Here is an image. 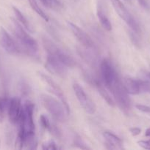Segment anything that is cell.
Listing matches in <instances>:
<instances>
[{
    "mask_svg": "<svg viewBox=\"0 0 150 150\" xmlns=\"http://www.w3.org/2000/svg\"><path fill=\"white\" fill-rule=\"evenodd\" d=\"M35 105L31 101L26 100L23 105L22 113L19 120V130L16 141V148L23 149L24 139L26 136L35 134V123L33 114Z\"/></svg>",
    "mask_w": 150,
    "mask_h": 150,
    "instance_id": "obj_1",
    "label": "cell"
},
{
    "mask_svg": "<svg viewBox=\"0 0 150 150\" xmlns=\"http://www.w3.org/2000/svg\"><path fill=\"white\" fill-rule=\"evenodd\" d=\"M13 25V33L17 38L19 44L24 51L32 56H35L38 51V44L37 41L26 32L24 28L16 19L11 18Z\"/></svg>",
    "mask_w": 150,
    "mask_h": 150,
    "instance_id": "obj_2",
    "label": "cell"
},
{
    "mask_svg": "<svg viewBox=\"0 0 150 150\" xmlns=\"http://www.w3.org/2000/svg\"><path fill=\"white\" fill-rule=\"evenodd\" d=\"M40 98L42 105L54 120L60 122L66 121L67 111L60 101L47 94H41Z\"/></svg>",
    "mask_w": 150,
    "mask_h": 150,
    "instance_id": "obj_3",
    "label": "cell"
},
{
    "mask_svg": "<svg viewBox=\"0 0 150 150\" xmlns=\"http://www.w3.org/2000/svg\"><path fill=\"white\" fill-rule=\"evenodd\" d=\"M43 46L47 53V55L52 56L61 62L67 67H74L76 65V62L66 52L59 48L54 42L46 38H43Z\"/></svg>",
    "mask_w": 150,
    "mask_h": 150,
    "instance_id": "obj_4",
    "label": "cell"
},
{
    "mask_svg": "<svg viewBox=\"0 0 150 150\" xmlns=\"http://www.w3.org/2000/svg\"><path fill=\"white\" fill-rule=\"evenodd\" d=\"M115 99V103H117L119 108L125 113L129 112L131 108V100L129 97V93L126 92L119 77L115 82L113 88L110 90Z\"/></svg>",
    "mask_w": 150,
    "mask_h": 150,
    "instance_id": "obj_5",
    "label": "cell"
},
{
    "mask_svg": "<svg viewBox=\"0 0 150 150\" xmlns=\"http://www.w3.org/2000/svg\"><path fill=\"white\" fill-rule=\"evenodd\" d=\"M111 1L115 10L119 17L124 21L125 23L129 26L132 32L136 34H139L141 32V27L139 26V23H138L136 19L132 16V15L129 13V10L126 9L124 4L120 0H111Z\"/></svg>",
    "mask_w": 150,
    "mask_h": 150,
    "instance_id": "obj_6",
    "label": "cell"
},
{
    "mask_svg": "<svg viewBox=\"0 0 150 150\" xmlns=\"http://www.w3.org/2000/svg\"><path fill=\"white\" fill-rule=\"evenodd\" d=\"M100 73L103 83L108 90H111L115 82L119 78L113 64L107 59H104L100 63Z\"/></svg>",
    "mask_w": 150,
    "mask_h": 150,
    "instance_id": "obj_7",
    "label": "cell"
},
{
    "mask_svg": "<svg viewBox=\"0 0 150 150\" xmlns=\"http://www.w3.org/2000/svg\"><path fill=\"white\" fill-rule=\"evenodd\" d=\"M38 74L39 77L42 79L43 81L47 85L48 90L50 92H51L53 95H55L57 98H58L60 102L64 105L65 108H66V111H67L68 115H69V113H70V108H69L67 99H66V97L65 96V94L63 92V89L60 87V86L50 76H47L46 74L42 73V72H38Z\"/></svg>",
    "mask_w": 150,
    "mask_h": 150,
    "instance_id": "obj_8",
    "label": "cell"
},
{
    "mask_svg": "<svg viewBox=\"0 0 150 150\" xmlns=\"http://www.w3.org/2000/svg\"><path fill=\"white\" fill-rule=\"evenodd\" d=\"M124 86L129 95H138L141 93H150V82L147 81L126 77L124 80Z\"/></svg>",
    "mask_w": 150,
    "mask_h": 150,
    "instance_id": "obj_9",
    "label": "cell"
},
{
    "mask_svg": "<svg viewBox=\"0 0 150 150\" xmlns=\"http://www.w3.org/2000/svg\"><path fill=\"white\" fill-rule=\"evenodd\" d=\"M0 45L6 52L13 55H18L24 52L22 47L11 38L3 27H0Z\"/></svg>",
    "mask_w": 150,
    "mask_h": 150,
    "instance_id": "obj_10",
    "label": "cell"
},
{
    "mask_svg": "<svg viewBox=\"0 0 150 150\" xmlns=\"http://www.w3.org/2000/svg\"><path fill=\"white\" fill-rule=\"evenodd\" d=\"M73 89L79 104L84 111L89 114H94L96 110V105L88 97V95L85 93L82 86L78 83H74L73 84Z\"/></svg>",
    "mask_w": 150,
    "mask_h": 150,
    "instance_id": "obj_11",
    "label": "cell"
},
{
    "mask_svg": "<svg viewBox=\"0 0 150 150\" xmlns=\"http://www.w3.org/2000/svg\"><path fill=\"white\" fill-rule=\"evenodd\" d=\"M45 67L50 73L60 78H66L68 73V67L52 56L47 55Z\"/></svg>",
    "mask_w": 150,
    "mask_h": 150,
    "instance_id": "obj_12",
    "label": "cell"
},
{
    "mask_svg": "<svg viewBox=\"0 0 150 150\" xmlns=\"http://www.w3.org/2000/svg\"><path fill=\"white\" fill-rule=\"evenodd\" d=\"M67 24L70 30L73 33V35L76 37L77 40L85 47V48L88 49H93L95 48L94 41L91 38V37L86 33L84 30H82L81 28H79L77 25L72 22H67Z\"/></svg>",
    "mask_w": 150,
    "mask_h": 150,
    "instance_id": "obj_13",
    "label": "cell"
},
{
    "mask_svg": "<svg viewBox=\"0 0 150 150\" xmlns=\"http://www.w3.org/2000/svg\"><path fill=\"white\" fill-rule=\"evenodd\" d=\"M23 105L21 104V100L18 98H13L10 100L8 110L9 120L13 124H17L21 118L22 113Z\"/></svg>",
    "mask_w": 150,
    "mask_h": 150,
    "instance_id": "obj_14",
    "label": "cell"
},
{
    "mask_svg": "<svg viewBox=\"0 0 150 150\" xmlns=\"http://www.w3.org/2000/svg\"><path fill=\"white\" fill-rule=\"evenodd\" d=\"M88 79V81H89L90 83L92 85H94L96 88L97 91L99 93V95H101V98L106 101L107 104L109 105L112 107H114L115 105H116V103H115V100L111 98V96L110 95V94L108 93V92L107 91V88L104 86V83H101L98 79H94L92 76H88V78H86Z\"/></svg>",
    "mask_w": 150,
    "mask_h": 150,
    "instance_id": "obj_15",
    "label": "cell"
},
{
    "mask_svg": "<svg viewBox=\"0 0 150 150\" xmlns=\"http://www.w3.org/2000/svg\"><path fill=\"white\" fill-rule=\"evenodd\" d=\"M103 136L106 140V145L108 146V149H123V142L120 138L116 136L110 132H104Z\"/></svg>",
    "mask_w": 150,
    "mask_h": 150,
    "instance_id": "obj_16",
    "label": "cell"
},
{
    "mask_svg": "<svg viewBox=\"0 0 150 150\" xmlns=\"http://www.w3.org/2000/svg\"><path fill=\"white\" fill-rule=\"evenodd\" d=\"M96 15L99 20V22L100 23H101V26H102L106 31H107V32L111 31L112 30L111 22H110V21L109 20L107 16H106L105 13L104 12L103 8L101 7V5L98 6V8H97V11H96Z\"/></svg>",
    "mask_w": 150,
    "mask_h": 150,
    "instance_id": "obj_17",
    "label": "cell"
},
{
    "mask_svg": "<svg viewBox=\"0 0 150 150\" xmlns=\"http://www.w3.org/2000/svg\"><path fill=\"white\" fill-rule=\"evenodd\" d=\"M13 12H14L15 16H16V18L26 30H28L29 32H33V29H32V25L30 24L29 21H28L27 19L25 18V16H24L23 13L16 7H13Z\"/></svg>",
    "mask_w": 150,
    "mask_h": 150,
    "instance_id": "obj_18",
    "label": "cell"
},
{
    "mask_svg": "<svg viewBox=\"0 0 150 150\" xmlns=\"http://www.w3.org/2000/svg\"><path fill=\"white\" fill-rule=\"evenodd\" d=\"M28 1H29V5H30L31 8H32V10H33L34 11H35V13H36L37 14H38V16L41 18L44 19L45 21L48 22L49 21L48 16H47L46 14L44 13V10H43L42 9L39 7V5H38V2L36 1V0H28Z\"/></svg>",
    "mask_w": 150,
    "mask_h": 150,
    "instance_id": "obj_19",
    "label": "cell"
},
{
    "mask_svg": "<svg viewBox=\"0 0 150 150\" xmlns=\"http://www.w3.org/2000/svg\"><path fill=\"white\" fill-rule=\"evenodd\" d=\"M47 130L49 132V133L51 135H52L54 137H55L56 139H61L62 136H63V133H62L61 130L56 125L55 123L51 122L50 123L49 126L47 128Z\"/></svg>",
    "mask_w": 150,
    "mask_h": 150,
    "instance_id": "obj_20",
    "label": "cell"
},
{
    "mask_svg": "<svg viewBox=\"0 0 150 150\" xmlns=\"http://www.w3.org/2000/svg\"><path fill=\"white\" fill-rule=\"evenodd\" d=\"M9 102L10 100H7L6 98H0V122H1L4 119V111L6 108H8Z\"/></svg>",
    "mask_w": 150,
    "mask_h": 150,
    "instance_id": "obj_21",
    "label": "cell"
},
{
    "mask_svg": "<svg viewBox=\"0 0 150 150\" xmlns=\"http://www.w3.org/2000/svg\"><path fill=\"white\" fill-rule=\"evenodd\" d=\"M40 122H41V126H42L44 129L47 130V128H48L49 126L50 123H51V121L49 120V118L46 116L44 115V114H41V117H40Z\"/></svg>",
    "mask_w": 150,
    "mask_h": 150,
    "instance_id": "obj_22",
    "label": "cell"
},
{
    "mask_svg": "<svg viewBox=\"0 0 150 150\" xmlns=\"http://www.w3.org/2000/svg\"><path fill=\"white\" fill-rule=\"evenodd\" d=\"M42 149L44 150H56L58 149V147L53 141H49L42 145Z\"/></svg>",
    "mask_w": 150,
    "mask_h": 150,
    "instance_id": "obj_23",
    "label": "cell"
},
{
    "mask_svg": "<svg viewBox=\"0 0 150 150\" xmlns=\"http://www.w3.org/2000/svg\"><path fill=\"white\" fill-rule=\"evenodd\" d=\"M138 144L143 149L150 150V139L139 141V142H138Z\"/></svg>",
    "mask_w": 150,
    "mask_h": 150,
    "instance_id": "obj_24",
    "label": "cell"
},
{
    "mask_svg": "<svg viewBox=\"0 0 150 150\" xmlns=\"http://www.w3.org/2000/svg\"><path fill=\"white\" fill-rule=\"evenodd\" d=\"M135 108L138 109L139 111H142V112L146 113V114H150V107L147 106V105H141V104H137L135 105Z\"/></svg>",
    "mask_w": 150,
    "mask_h": 150,
    "instance_id": "obj_25",
    "label": "cell"
},
{
    "mask_svg": "<svg viewBox=\"0 0 150 150\" xmlns=\"http://www.w3.org/2000/svg\"><path fill=\"white\" fill-rule=\"evenodd\" d=\"M138 4L145 10H149L150 9V4L148 0H138Z\"/></svg>",
    "mask_w": 150,
    "mask_h": 150,
    "instance_id": "obj_26",
    "label": "cell"
},
{
    "mask_svg": "<svg viewBox=\"0 0 150 150\" xmlns=\"http://www.w3.org/2000/svg\"><path fill=\"white\" fill-rule=\"evenodd\" d=\"M129 132H130V133L132 134V136H138V135L141 133V128H139V127H131V128H129Z\"/></svg>",
    "mask_w": 150,
    "mask_h": 150,
    "instance_id": "obj_27",
    "label": "cell"
},
{
    "mask_svg": "<svg viewBox=\"0 0 150 150\" xmlns=\"http://www.w3.org/2000/svg\"><path fill=\"white\" fill-rule=\"evenodd\" d=\"M75 144L78 145V146L79 148H81V149H89L88 146H85V144L82 142V141L81 139H76L75 140Z\"/></svg>",
    "mask_w": 150,
    "mask_h": 150,
    "instance_id": "obj_28",
    "label": "cell"
},
{
    "mask_svg": "<svg viewBox=\"0 0 150 150\" xmlns=\"http://www.w3.org/2000/svg\"><path fill=\"white\" fill-rule=\"evenodd\" d=\"M41 1L46 7H51L52 6V0H41Z\"/></svg>",
    "mask_w": 150,
    "mask_h": 150,
    "instance_id": "obj_29",
    "label": "cell"
},
{
    "mask_svg": "<svg viewBox=\"0 0 150 150\" xmlns=\"http://www.w3.org/2000/svg\"><path fill=\"white\" fill-rule=\"evenodd\" d=\"M145 136H146V137H150V127L146 129V130L145 132Z\"/></svg>",
    "mask_w": 150,
    "mask_h": 150,
    "instance_id": "obj_30",
    "label": "cell"
},
{
    "mask_svg": "<svg viewBox=\"0 0 150 150\" xmlns=\"http://www.w3.org/2000/svg\"><path fill=\"white\" fill-rule=\"evenodd\" d=\"M146 76L147 77H148L149 79H150V72H148V73H146Z\"/></svg>",
    "mask_w": 150,
    "mask_h": 150,
    "instance_id": "obj_31",
    "label": "cell"
},
{
    "mask_svg": "<svg viewBox=\"0 0 150 150\" xmlns=\"http://www.w3.org/2000/svg\"><path fill=\"white\" fill-rule=\"evenodd\" d=\"M124 1H127V2H130V1H131V0H124Z\"/></svg>",
    "mask_w": 150,
    "mask_h": 150,
    "instance_id": "obj_32",
    "label": "cell"
}]
</instances>
